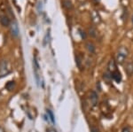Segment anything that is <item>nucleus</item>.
Listing matches in <instances>:
<instances>
[{"mask_svg":"<svg viewBox=\"0 0 133 132\" xmlns=\"http://www.w3.org/2000/svg\"><path fill=\"white\" fill-rule=\"evenodd\" d=\"M129 55V50L125 46H121L117 50L116 55H115V61L117 65H123L125 62L126 59L128 58Z\"/></svg>","mask_w":133,"mask_h":132,"instance_id":"obj_1","label":"nucleus"},{"mask_svg":"<svg viewBox=\"0 0 133 132\" xmlns=\"http://www.w3.org/2000/svg\"><path fill=\"white\" fill-rule=\"evenodd\" d=\"M33 68H34V74H35L36 82H37V84L39 85L40 82H41V71H40L39 63H38V61L36 57H34V59H33Z\"/></svg>","mask_w":133,"mask_h":132,"instance_id":"obj_2","label":"nucleus"},{"mask_svg":"<svg viewBox=\"0 0 133 132\" xmlns=\"http://www.w3.org/2000/svg\"><path fill=\"white\" fill-rule=\"evenodd\" d=\"M11 73L9 64L6 60H2L0 62V78L8 75Z\"/></svg>","mask_w":133,"mask_h":132,"instance_id":"obj_3","label":"nucleus"},{"mask_svg":"<svg viewBox=\"0 0 133 132\" xmlns=\"http://www.w3.org/2000/svg\"><path fill=\"white\" fill-rule=\"evenodd\" d=\"M10 30H11V34L14 37H18L19 35H20V29H19V26L18 23L16 22L15 20L11 21L10 24Z\"/></svg>","mask_w":133,"mask_h":132,"instance_id":"obj_4","label":"nucleus"},{"mask_svg":"<svg viewBox=\"0 0 133 132\" xmlns=\"http://www.w3.org/2000/svg\"><path fill=\"white\" fill-rule=\"evenodd\" d=\"M89 99H90V103L92 107H95L98 105V97L96 91H91L89 94Z\"/></svg>","mask_w":133,"mask_h":132,"instance_id":"obj_5","label":"nucleus"},{"mask_svg":"<svg viewBox=\"0 0 133 132\" xmlns=\"http://www.w3.org/2000/svg\"><path fill=\"white\" fill-rule=\"evenodd\" d=\"M117 70V64L115 59H111L109 60V62L108 64V71L109 73H112V72Z\"/></svg>","mask_w":133,"mask_h":132,"instance_id":"obj_6","label":"nucleus"},{"mask_svg":"<svg viewBox=\"0 0 133 132\" xmlns=\"http://www.w3.org/2000/svg\"><path fill=\"white\" fill-rule=\"evenodd\" d=\"M0 24L4 27H9L11 24V20L5 14H0Z\"/></svg>","mask_w":133,"mask_h":132,"instance_id":"obj_7","label":"nucleus"},{"mask_svg":"<svg viewBox=\"0 0 133 132\" xmlns=\"http://www.w3.org/2000/svg\"><path fill=\"white\" fill-rule=\"evenodd\" d=\"M111 74V76H112V79L114 81H115L116 82H121V81H122V74L121 73H120V71L119 70H115V71H114L112 72V73H110Z\"/></svg>","mask_w":133,"mask_h":132,"instance_id":"obj_8","label":"nucleus"},{"mask_svg":"<svg viewBox=\"0 0 133 132\" xmlns=\"http://www.w3.org/2000/svg\"><path fill=\"white\" fill-rule=\"evenodd\" d=\"M85 48L90 53H95L96 52V46L92 42H87L85 44Z\"/></svg>","mask_w":133,"mask_h":132,"instance_id":"obj_9","label":"nucleus"},{"mask_svg":"<svg viewBox=\"0 0 133 132\" xmlns=\"http://www.w3.org/2000/svg\"><path fill=\"white\" fill-rule=\"evenodd\" d=\"M125 72L128 75H131L133 74V62H129L125 66Z\"/></svg>","mask_w":133,"mask_h":132,"instance_id":"obj_10","label":"nucleus"},{"mask_svg":"<svg viewBox=\"0 0 133 132\" xmlns=\"http://www.w3.org/2000/svg\"><path fill=\"white\" fill-rule=\"evenodd\" d=\"M63 7L66 10H71L73 8V4L70 0H63Z\"/></svg>","mask_w":133,"mask_h":132,"instance_id":"obj_11","label":"nucleus"},{"mask_svg":"<svg viewBox=\"0 0 133 132\" xmlns=\"http://www.w3.org/2000/svg\"><path fill=\"white\" fill-rule=\"evenodd\" d=\"M5 88L7 89L8 91H14V89L15 88V82H14V81L8 82L7 84H6V85H5Z\"/></svg>","mask_w":133,"mask_h":132,"instance_id":"obj_12","label":"nucleus"},{"mask_svg":"<svg viewBox=\"0 0 133 132\" xmlns=\"http://www.w3.org/2000/svg\"><path fill=\"white\" fill-rule=\"evenodd\" d=\"M97 29H96V27H91L89 29V35L91 36V37H97Z\"/></svg>","mask_w":133,"mask_h":132,"instance_id":"obj_13","label":"nucleus"},{"mask_svg":"<svg viewBox=\"0 0 133 132\" xmlns=\"http://www.w3.org/2000/svg\"><path fill=\"white\" fill-rule=\"evenodd\" d=\"M47 114H48V116H49V118H50V120H51V122L54 124L55 123V119H54V115H53V114H52V112L51 111V110H47Z\"/></svg>","mask_w":133,"mask_h":132,"instance_id":"obj_14","label":"nucleus"},{"mask_svg":"<svg viewBox=\"0 0 133 132\" xmlns=\"http://www.w3.org/2000/svg\"><path fill=\"white\" fill-rule=\"evenodd\" d=\"M82 57L80 56V55H77L76 57V65L78 66L79 67H81V64H82Z\"/></svg>","mask_w":133,"mask_h":132,"instance_id":"obj_15","label":"nucleus"},{"mask_svg":"<svg viewBox=\"0 0 133 132\" xmlns=\"http://www.w3.org/2000/svg\"><path fill=\"white\" fill-rule=\"evenodd\" d=\"M79 32H80V35H81V37H82L83 39H85L86 38V33H85V31L84 30H82V29H79Z\"/></svg>","mask_w":133,"mask_h":132,"instance_id":"obj_16","label":"nucleus"},{"mask_svg":"<svg viewBox=\"0 0 133 132\" xmlns=\"http://www.w3.org/2000/svg\"><path fill=\"white\" fill-rule=\"evenodd\" d=\"M122 132H131V130H130V128L129 126H125V127L123 128Z\"/></svg>","mask_w":133,"mask_h":132,"instance_id":"obj_17","label":"nucleus"},{"mask_svg":"<svg viewBox=\"0 0 133 132\" xmlns=\"http://www.w3.org/2000/svg\"><path fill=\"white\" fill-rule=\"evenodd\" d=\"M91 131L92 132H99L98 129V128H96V127H92L91 128Z\"/></svg>","mask_w":133,"mask_h":132,"instance_id":"obj_18","label":"nucleus"},{"mask_svg":"<svg viewBox=\"0 0 133 132\" xmlns=\"http://www.w3.org/2000/svg\"><path fill=\"white\" fill-rule=\"evenodd\" d=\"M48 132H57V130L54 128H50V129H48Z\"/></svg>","mask_w":133,"mask_h":132,"instance_id":"obj_19","label":"nucleus"},{"mask_svg":"<svg viewBox=\"0 0 133 132\" xmlns=\"http://www.w3.org/2000/svg\"><path fill=\"white\" fill-rule=\"evenodd\" d=\"M0 132H5V129H4L3 127H1V126H0Z\"/></svg>","mask_w":133,"mask_h":132,"instance_id":"obj_20","label":"nucleus"},{"mask_svg":"<svg viewBox=\"0 0 133 132\" xmlns=\"http://www.w3.org/2000/svg\"><path fill=\"white\" fill-rule=\"evenodd\" d=\"M131 21H132V24H133V15H132V18H131Z\"/></svg>","mask_w":133,"mask_h":132,"instance_id":"obj_21","label":"nucleus"}]
</instances>
